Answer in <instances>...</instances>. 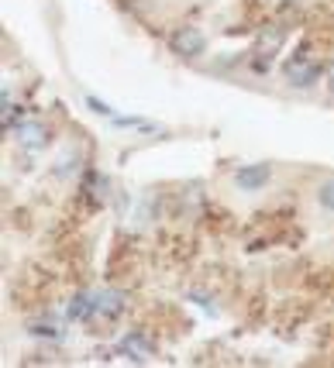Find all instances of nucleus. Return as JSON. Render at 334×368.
<instances>
[{
    "mask_svg": "<svg viewBox=\"0 0 334 368\" xmlns=\"http://www.w3.org/2000/svg\"><path fill=\"white\" fill-rule=\"evenodd\" d=\"M169 49L176 55H183V59H197V55L207 49V38L200 28H176L173 35H169Z\"/></svg>",
    "mask_w": 334,
    "mask_h": 368,
    "instance_id": "nucleus-1",
    "label": "nucleus"
},
{
    "mask_svg": "<svg viewBox=\"0 0 334 368\" xmlns=\"http://www.w3.org/2000/svg\"><path fill=\"white\" fill-rule=\"evenodd\" d=\"M272 179V169L269 165H241L238 172H234V186L238 189H245V193H255L262 186Z\"/></svg>",
    "mask_w": 334,
    "mask_h": 368,
    "instance_id": "nucleus-2",
    "label": "nucleus"
},
{
    "mask_svg": "<svg viewBox=\"0 0 334 368\" xmlns=\"http://www.w3.org/2000/svg\"><path fill=\"white\" fill-rule=\"evenodd\" d=\"M317 76H321V69H317L313 62H304V59H296V62L286 66V79H289L293 86H313Z\"/></svg>",
    "mask_w": 334,
    "mask_h": 368,
    "instance_id": "nucleus-3",
    "label": "nucleus"
},
{
    "mask_svg": "<svg viewBox=\"0 0 334 368\" xmlns=\"http://www.w3.org/2000/svg\"><path fill=\"white\" fill-rule=\"evenodd\" d=\"M18 141H21L25 148H42V145H45V128H42L38 121H25V124L18 128Z\"/></svg>",
    "mask_w": 334,
    "mask_h": 368,
    "instance_id": "nucleus-4",
    "label": "nucleus"
},
{
    "mask_svg": "<svg viewBox=\"0 0 334 368\" xmlns=\"http://www.w3.org/2000/svg\"><path fill=\"white\" fill-rule=\"evenodd\" d=\"M97 314V292H79L76 299L69 303V316L73 320H86Z\"/></svg>",
    "mask_w": 334,
    "mask_h": 368,
    "instance_id": "nucleus-5",
    "label": "nucleus"
},
{
    "mask_svg": "<svg viewBox=\"0 0 334 368\" xmlns=\"http://www.w3.org/2000/svg\"><path fill=\"white\" fill-rule=\"evenodd\" d=\"M125 310V292H97V314L117 316Z\"/></svg>",
    "mask_w": 334,
    "mask_h": 368,
    "instance_id": "nucleus-6",
    "label": "nucleus"
},
{
    "mask_svg": "<svg viewBox=\"0 0 334 368\" xmlns=\"http://www.w3.org/2000/svg\"><path fill=\"white\" fill-rule=\"evenodd\" d=\"M121 351H128L131 362H145V355H152V344L145 341L142 334H128V338L121 341Z\"/></svg>",
    "mask_w": 334,
    "mask_h": 368,
    "instance_id": "nucleus-7",
    "label": "nucleus"
},
{
    "mask_svg": "<svg viewBox=\"0 0 334 368\" xmlns=\"http://www.w3.org/2000/svg\"><path fill=\"white\" fill-rule=\"evenodd\" d=\"M317 203H321L328 213H334V176L317 186Z\"/></svg>",
    "mask_w": 334,
    "mask_h": 368,
    "instance_id": "nucleus-8",
    "label": "nucleus"
},
{
    "mask_svg": "<svg viewBox=\"0 0 334 368\" xmlns=\"http://www.w3.org/2000/svg\"><path fill=\"white\" fill-rule=\"evenodd\" d=\"M28 331H31V334H35V338H55V341H59V338H62V331H59V327H55V324H49V320H35V324H31V327H28Z\"/></svg>",
    "mask_w": 334,
    "mask_h": 368,
    "instance_id": "nucleus-9",
    "label": "nucleus"
},
{
    "mask_svg": "<svg viewBox=\"0 0 334 368\" xmlns=\"http://www.w3.org/2000/svg\"><path fill=\"white\" fill-rule=\"evenodd\" d=\"M86 104L93 107V110H97V114H103V117H110V107H107V104H100V100H97V97H86Z\"/></svg>",
    "mask_w": 334,
    "mask_h": 368,
    "instance_id": "nucleus-10",
    "label": "nucleus"
},
{
    "mask_svg": "<svg viewBox=\"0 0 334 368\" xmlns=\"http://www.w3.org/2000/svg\"><path fill=\"white\" fill-rule=\"evenodd\" d=\"M331 86H334V69H331Z\"/></svg>",
    "mask_w": 334,
    "mask_h": 368,
    "instance_id": "nucleus-11",
    "label": "nucleus"
}]
</instances>
